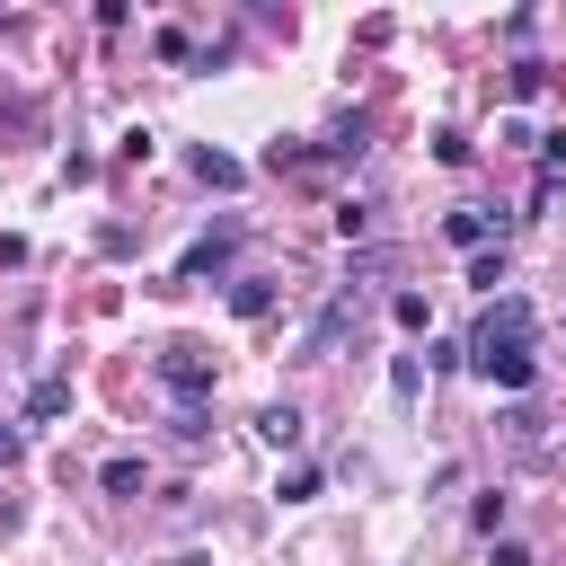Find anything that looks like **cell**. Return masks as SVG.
<instances>
[{
  "label": "cell",
  "instance_id": "2",
  "mask_svg": "<svg viewBox=\"0 0 566 566\" xmlns=\"http://www.w3.org/2000/svg\"><path fill=\"white\" fill-rule=\"evenodd\" d=\"M354 318H363V292H354V283H336V292H327V310H318V318H310V336H301V363H327V354L354 336Z\"/></svg>",
  "mask_w": 566,
  "mask_h": 566
},
{
  "label": "cell",
  "instance_id": "4",
  "mask_svg": "<svg viewBox=\"0 0 566 566\" xmlns=\"http://www.w3.org/2000/svg\"><path fill=\"white\" fill-rule=\"evenodd\" d=\"M230 248H239V221H212V230H203V239L177 256V283H203L212 265H230Z\"/></svg>",
  "mask_w": 566,
  "mask_h": 566
},
{
  "label": "cell",
  "instance_id": "8",
  "mask_svg": "<svg viewBox=\"0 0 566 566\" xmlns=\"http://www.w3.org/2000/svg\"><path fill=\"white\" fill-rule=\"evenodd\" d=\"M62 407H71V380H62V371H44V380L27 389V424H44V416H62Z\"/></svg>",
  "mask_w": 566,
  "mask_h": 566
},
{
  "label": "cell",
  "instance_id": "16",
  "mask_svg": "<svg viewBox=\"0 0 566 566\" xmlns=\"http://www.w3.org/2000/svg\"><path fill=\"white\" fill-rule=\"evenodd\" d=\"M486 566H539V557H531L522 539H495V557H486Z\"/></svg>",
  "mask_w": 566,
  "mask_h": 566
},
{
  "label": "cell",
  "instance_id": "17",
  "mask_svg": "<svg viewBox=\"0 0 566 566\" xmlns=\"http://www.w3.org/2000/svg\"><path fill=\"white\" fill-rule=\"evenodd\" d=\"M0 460H18V424H0Z\"/></svg>",
  "mask_w": 566,
  "mask_h": 566
},
{
  "label": "cell",
  "instance_id": "7",
  "mask_svg": "<svg viewBox=\"0 0 566 566\" xmlns=\"http://www.w3.org/2000/svg\"><path fill=\"white\" fill-rule=\"evenodd\" d=\"M495 424H504V442H513V451H548V416H539V407H504Z\"/></svg>",
  "mask_w": 566,
  "mask_h": 566
},
{
  "label": "cell",
  "instance_id": "13",
  "mask_svg": "<svg viewBox=\"0 0 566 566\" xmlns=\"http://www.w3.org/2000/svg\"><path fill=\"white\" fill-rule=\"evenodd\" d=\"M539 88H548V62L522 53V62H513V97H539Z\"/></svg>",
  "mask_w": 566,
  "mask_h": 566
},
{
  "label": "cell",
  "instance_id": "12",
  "mask_svg": "<svg viewBox=\"0 0 566 566\" xmlns=\"http://www.w3.org/2000/svg\"><path fill=\"white\" fill-rule=\"evenodd\" d=\"M469 283L495 292V283H504V248H478V256H469Z\"/></svg>",
  "mask_w": 566,
  "mask_h": 566
},
{
  "label": "cell",
  "instance_id": "11",
  "mask_svg": "<svg viewBox=\"0 0 566 566\" xmlns=\"http://www.w3.org/2000/svg\"><path fill=\"white\" fill-rule=\"evenodd\" d=\"M195 177H203V186H239V177H248V168H239V159H230V150H195Z\"/></svg>",
  "mask_w": 566,
  "mask_h": 566
},
{
  "label": "cell",
  "instance_id": "15",
  "mask_svg": "<svg viewBox=\"0 0 566 566\" xmlns=\"http://www.w3.org/2000/svg\"><path fill=\"white\" fill-rule=\"evenodd\" d=\"M389 318H398V327H424L433 310H424V292H398V301H389Z\"/></svg>",
  "mask_w": 566,
  "mask_h": 566
},
{
  "label": "cell",
  "instance_id": "6",
  "mask_svg": "<svg viewBox=\"0 0 566 566\" xmlns=\"http://www.w3.org/2000/svg\"><path fill=\"white\" fill-rule=\"evenodd\" d=\"M442 239H451V248H486V239H495V212L460 203V212H442Z\"/></svg>",
  "mask_w": 566,
  "mask_h": 566
},
{
  "label": "cell",
  "instance_id": "1",
  "mask_svg": "<svg viewBox=\"0 0 566 566\" xmlns=\"http://www.w3.org/2000/svg\"><path fill=\"white\" fill-rule=\"evenodd\" d=\"M539 310L522 301V292H504V301H486V318L469 327V363H478V380H495V389H531L539 380Z\"/></svg>",
  "mask_w": 566,
  "mask_h": 566
},
{
  "label": "cell",
  "instance_id": "10",
  "mask_svg": "<svg viewBox=\"0 0 566 566\" xmlns=\"http://www.w3.org/2000/svg\"><path fill=\"white\" fill-rule=\"evenodd\" d=\"M97 486H106V495H142V460H133V451H115V460L97 469Z\"/></svg>",
  "mask_w": 566,
  "mask_h": 566
},
{
  "label": "cell",
  "instance_id": "5",
  "mask_svg": "<svg viewBox=\"0 0 566 566\" xmlns=\"http://www.w3.org/2000/svg\"><path fill=\"white\" fill-rule=\"evenodd\" d=\"M256 433H265L274 451H301V433H310V424H301V407H292V398H274V407H256Z\"/></svg>",
  "mask_w": 566,
  "mask_h": 566
},
{
  "label": "cell",
  "instance_id": "14",
  "mask_svg": "<svg viewBox=\"0 0 566 566\" xmlns=\"http://www.w3.org/2000/svg\"><path fill=\"white\" fill-rule=\"evenodd\" d=\"M389 389H398V398H416V389H424V363H416V354H398V363H389Z\"/></svg>",
  "mask_w": 566,
  "mask_h": 566
},
{
  "label": "cell",
  "instance_id": "3",
  "mask_svg": "<svg viewBox=\"0 0 566 566\" xmlns=\"http://www.w3.org/2000/svg\"><path fill=\"white\" fill-rule=\"evenodd\" d=\"M159 380H168L186 407H203V398H212V363H203V345H186V336H177V345L159 354Z\"/></svg>",
  "mask_w": 566,
  "mask_h": 566
},
{
  "label": "cell",
  "instance_id": "9",
  "mask_svg": "<svg viewBox=\"0 0 566 566\" xmlns=\"http://www.w3.org/2000/svg\"><path fill=\"white\" fill-rule=\"evenodd\" d=\"M230 310H239V318H265V310H274V283H265V274H239V283H230Z\"/></svg>",
  "mask_w": 566,
  "mask_h": 566
}]
</instances>
